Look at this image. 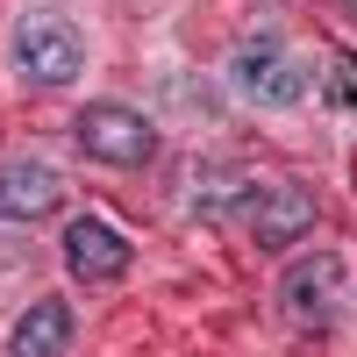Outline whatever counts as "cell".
<instances>
[{
    "mask_svg": "<svg viewBox=\"0 0 357 357\" xmlns=\"http://www.w3.org/2000/svg\"><path fill=\"white\" fill-rule=\"evenodd\" d=\"M72 136H79V151L93 158V165H107V172H143V165L158 158V129H151V114H136V107H122V100H93V107H79Z\"/></svg>",
    "mask_w": 357,
    "mask_h": 357,
    "instance_id": "obj_1",
    "label": "cell"
},
{
    "mask_svg": "<svg viewBox=\"0 0 357 357\" xmlns=\"http://www.w3.org/2000/svg\"><path fill=\"white\" fill-rule=\"evenodd\" d=\"M8 50H15V72L29 79V86H72L79 72H86V43H79V29L65 22V15H22L15 22V36H8Z\"/></svg>",
    "mask_w": 357,
    "mask_h": 357,
    "instance_id": "obj_2",
    "label": "cell"
},
{
    "mask_svg": "<svg viewBox=\"0 0 357 357\" xmlns=\"http://www.w3.org/2000/svg\"><path fill=\"white\" fill-rule=\"evenodd\" d=\"M236 222H243V236L257 250H293L301 236L321 222V207L307 186H286V178H257V186L243 193V207H236Z\"/></svg>",
    "mask_w": 357,
    "mask_h": 357,
    "instance_id": "obj_3",
    "label": "cell"
},
{
    "mask_svg": "<svg viewBox=\"0 0 357 357\" xmlns=\"http://www.w3.org/2000/svg\"><path fill=\"white\" fill-rule=\"evenodd\" d=\"M236 86H243L250 100H264V107H293V100H307L314 72H307V57H293L279 36H250L236 50Z\"/></svg>",
    "mask_w": 357,
    "mask_h": 357,
    "instance_id": "obj_4",
    "label": "cell"
},
{
    "mask_svg": "<svg viewBox=\"0 0 357 357\" xmlns=\"http://www.w3.org/2000/svg\"><path fill=\"white\" fill-rule=\"evenodd\" d=\"M129 257H136L129 236L114 229L107 215H79V222L65 229V264H72L79 286H114V279L129 272Z\"/></svg>",
    "mask_w": 357,
    "mask_h": 357,
    "instance_id": "obj_5",
    "label": "cell"
},
{
    "mask_svg": "<svg viewBox=\"0 0 357 357\" xmlns=\"http://www.w3.org/2000/svg\"><path fill=\"white\" fill-rule=\"evenodd\" d=\"M65 207V178H57L43 158H22L0 172V222H43Z\"/></svg>",
    "mask_w": 357,
    "mask_h": 357,
    "instance_id": "obj_6",
    "label": "cell"
},
{
    "mask_svg": "<svg viewBox=\"0 0 357 357\" xmlns=\"http://www.w3.org/2000/svg\"><path fill=\"white\" fill-rule=\"evenodd\" d=\"M336 286H343V257L336 250H314V257H301L286 272V314L301 321V329H314V321H329V307H336Z\"/></svg>",
    "mask_w": 357,
    "mask_h": 357,
    "instance_id": "obj_7",
    "label": "cell"
},
{
    "mask_svg": "<svg viewBox=\"0 0 357 357\" xmlns=\"http://www.w3.org/2000/svg\"><path fill=\"white\" fill-rule=\"evenodd\" d=\"M65 350H72V307L65 301H36L8 336V357H65Z\"/></svg>",
    "mask_w": 357,
    "mask_h": 357,
    "instance_id": "obj_8",
    "label": "cell"
},
{
    "mask_svg": "<svg viewBox=\"0 0 357 357\" xmlns=\"http://www.w3.org/2000/svg\"><path fill=\"white\" fill-rule=\"evenodd\" d=\"M336 93H343V107H350V114H357V57H350V65H343V72H336Z\"/></svg>",
    "mask_w": 357,
    "mask_h": 357,
    "instance_id": "obj_9",
    "label": "cell"
},
{
    "mask_svg": "<svg viewBox=\"0 0 357 357\" xmlns=\"http://www.w3.org/2000/svg\"><path fill=\"white\" fill-rule=\"evenodd\" d=\"M329 8H343V15H357V0H329Z\"/></svg>",
    "mask_w": 357,
    "mask_h": 357,
    "instance_id": "obj_10",
    "label": "cell"
}]
</instances>
